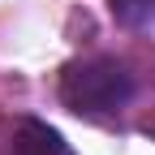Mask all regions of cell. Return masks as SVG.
<instances>
[{
    "label": "cell",
    "instance_id": "1",
    "mask_svg": "<svg viewBox=\"0 0 155 155\" xmlns=\"http://www.w3.org/2000/svg\"><path fill=\"white\" fill-rule=\"evenodd\" d=\"M138 99V73L121 56H82L61 69V104L86 121H116Z\"/></svg>",
    "mask_w": 155,
    "mask_h": 155
},
{
    "label": "cell",
    "instance_id": "2",
    "mask_svg": "<svg viewBox=\"0 0 155 155\" xmlns=\"http://www.w3.org/2000/svg\"><path fill=\"white\" fill-rule=\"evenodd\" d=\"M0 155H73V147L48 121L13 116V121L0 125Z\"/></svg>",
    "mask_w": 155,
    "mask_h": 155
},
{
    "label": "cell",
    "instance_id": "3",
    "mask_svg": "<svg viewBox=\"0 0 155 155\" xmlns=\"http://www.w3.org/2000/svg\"><path fill=\"white\" fill-rule=\"evenodd\" d=\"M112 17L129 30H142V26H155V0H108Z\"/></svg>",
    "mask_w": 155,
    "mask_h": 155
}]
</instances>
